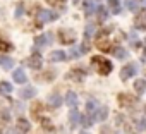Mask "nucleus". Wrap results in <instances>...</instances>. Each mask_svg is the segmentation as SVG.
<instances>
[{"label": "nucleus", "instance_id": "obj_1", "mask_svg": "<svg viewBox=\"0 0 146 134\" xmlns=\"http://www.w3.org/2000/svg\"><path fill=\"white\" fill-rule=\"evenodd\" d=\"M91 62L98 67V72H100V74L107 76V74L112 72V62H110V60H105L103 57H93Z\"/></svg>", "mask_w": 146, "mask_h": 134}, {"label": "nucleus", "instance_id": "obj_2", "mask_svg": "<svg viewBox=\"0 0 146 134\" xmlns=\"http://www.w3.org/2000/svg\"><path fill=\"white\" fill-rule=\"evenodd\" d=\"M60 43L62 45H72V43H74L76 41V34H74V31H72V29H60Z\"/></svg>", "mask_w": 146, "mask_h": 134}, {"label": "nucleus", "instance_id": "obj_3", "mask_svg": "<svg viewBox=\"0 0 146 134\" xmlns=\"http://www.w3.org/2000/svg\"><path fill=\"white\" fill-rule=\"evenodd\" d=\"M57 17H58V14L53 12V11H48V9H40V11H38V19H40V23H50V21H55Z\"/></svg>", "mask_w": 146, "mask_h": 134}, {"label": "nucleus", "instance_id": "obj_4", "mask_svg": "<svg viewBox=\"0 0 146 134\" xmlns=\"http://www.w3.org/2000/svg\"><path fill=\"white\" fill-rule=\"evenodd\" d=\"M136 72H137L136 64H127V65H124V67H122V71H120V78H122L124 81H127L129 78H134V76H136Z\"/></svg>", "mask_w": 146, "mask_h": 134}, {"label": "nucleus", "instance_id": "obj_5", "mask_svg": "<svg viewBox=\"0 0 146 134\" xmlns=\"http://www.w3.org/2000/svg\"><path fill=\"white\" fill-rule=\"evenodd\" d=\"M28 67H31V69H35V71H38L40 67H41V64H43V58H41V55L40 53H33L29 58H26V62H24Z\"/></svg>", "mask_w": 146, "mask_h": 134}, {"label": "nucleus", "instance_id": "obj_6", "mask_svg": "<svg viewBox=\"0 0 146 134\" xmlns=\"http://www.w3.org/2000/svg\"><path fill=\"white\" fill-rule=\"evenodd\" d=\"M134 23H136V28H137V29H144V28H146V7L137 12Z\"/></svg>", "mask_w": 146, "mask_h": 134}, {"label": "nucleus", "instance_id": "obj_7", "mask_svg": "<svg viewBox=\"0 0 146 134\" xmlns=\"http://www.w3.org/2000/svg\"><path fill=\"white\" fill-rule=\"evenodd\" d=\"M48 105L53 107V108L60 107V105H62V96H60V93H57V91L50 93V95H48Z\"/></svg>", "mask_w": 146, "mask_h": 134}, {"label": "nucleus", "instance_id": "obj_8", "mask_svg": "<svg viewBox=\"0 0 146 134\" xmlns=\"http://www.w3.org/2000/svg\"><path fill=\"white\" fill-rule=\"evenodd\" d=\"M53 41V38H52V34L48 33V34H41V36H36L35 38V45L36 46H45V45H50Z\"/></svg>", "mask_w": 146, "mask_h": 134}, {"label": "nucleus", "instance_id": "obj_9", "mask_svg": "<svg viewBox=\"0 0 146 134\" xmlns=\"http://www.w3.org/2000/svg\"><path fill=\"white\" fill-rule=\"evenodd\" d=\"M81 113L78 112V108H72L70 110V113H69V122H70V125L72 127H76L78 124H81Z\"/></svg>", "mask_w": 146, "mask_h": 134}, {"label": "nucleus", "instance_id": "obj_10", "mask_svg": "<svg viewBox=\"0 0 146 134\" xmlns=\"http://www.w3.org/2000/svg\"><path fill=\"white\" fill-rule=\"evenodd\" d=\"M84 71H81V69H76V71H70L69 74H67V78L69 79H72V81H78V83H81L83 79H84Z\"/></svg>", "mask_w": 146, "mask_h": 134}, {"label": "nucleus", "instance_id": "obj_11", "mask_svg": "<svg viewBox=\"0 0 146 134\" xmlns=\"http://www.w3.org/2000/svg\"><path fill=\"white\" fill-rule=\"evenodd\" d=\"M108 117V107H100L98 110H96V113H95V120H98V122H103L105 119Z\"/></svg>", "mask_w": 146, "mask_h": 134}, {"label": "nucleus", "instance_id": "obj_12", "mask_svg": "<svg viewBox=\"0 0 146 134\" xmlns=\"http://www.w3.org/2000/svg\"><path fill=\"white\" fill-rule=\"evenodd\" d=\"M0 65H2V69L9 71V69L14 67V60L11 57H7V55H0Z\"/></svg>", "mask_w": 146, "mask_h": 134}, {"label": "nucleus", "instance_id": "obj_13", "mask_svg": "<svg viewBox=\"0 0 146 134\" xmlns=\"http://www.w3.org/2000/svg\"><path fill=\"white\" fill-rule=\"evenodd\" d=\"M29 129H31V124H29L26 119H23V117H21V119L17 120V131L24 134V132H29Z\"/></svg>", "mask_w": 146, "mask_h": 134}, {"label": "nucleus", "instance_id": "obj_14", "mask_svg": "<svg viewBox=\"0 0 146 134\" xmlns=\"http://www.w3.org/2000/svg\"><path fill=\"white\" fill-rule=\"evenodd\" d=\"M35 95H36V90H35V88H24V90L19 91V96H21L23 100H29V98H33Z\"/></svg>", "mask_w": 146, "mask_h": 134}, {"label": "nucleus", "instance_id": "obj_15", "mask_svg": "<svg viewBox=\"0 0 146 134\" xmlns=\"http://www.w3.org/2000/svg\"><path fill=\"white\" fill-rule=\"evenodd\" d=\"M65 103H67L70 108H74V107H76V103H78V96H76L74 91H69V93L65 95Z\"/></svg>", "mask_w": 146, "mask_h": 134}, {"label": "nucleus", "instance_id": "obj_16", "mask_svg": "<svg viewBox=\"0 0 146 134\" xmlns=\"http://www.w3.org/2000/svg\"><path fill=\"white\" fill-rule=\"evenodd\" d=\"M12 78H14V81H16V83H19V84L26 83V79H28L23 69H16V71H14V76H12Z\"/></svg>", "mask_w": 146, "mask_h": 134}, {"label": "nucleus", "instance_id": "obj_17", "mask_svg": "<svg viewBox=\"0 0 146 134\" xmlns=\"http://www.w3.org/2000/svg\"><path fill=\"white\" fill-rule=\"evenodd\" d=\"M134 90H136L137 95H143L146 91V81L144 79H136L134 81Z\"/></svg>", "mask_w": 146, "mask_h": 134}, {"label": "nucleus", "instance_id": "obj_18", "mask_svg": "<svg viewBox=\"0 0 146 134\" xmlns=\"http://www.w3.org/2000/svg\"><path fill=\"white\" fill-rule=\"evenodd\" d=\"M65 58V53L62 52V50H53L52 53H50V60L52 62H60V60H64Z\"/></svg>", "mask_w": 146, "mask_h": 134}, {"label": "nucleus", "instance_id": "obj_19", "mask_svg": "<svg viewBox=\"0 0 146 134\" xmlns=\"http://www.w3.org/2000/svg\"><path fill=\"white\" fill-rule=\"evenodd\" d=\"M96 45H98L100 50H103V52H110V43L105 40V36H100L98 41H96Z\"/></svg>", "mask_w": 146, "mask_h": 134}, {"label": "nucleus", "instance_id": "obj_20", "mask_svg": "<svg viewBox=\"0 0 146 134\" xmlns=\"http://www.w3.org/2000/svg\"><path fill=\"white\" fill-rule=\"evenodd\" d=\"M108 9L112 14H119L120 12V2L119 0H108Z\"/></svg>", "mask_w": 146, "mask_h": 134}, {"label": "nucleus", "instance_id": "obj_21", "mask_svg": "<svg viewBox=\"0 0 146 134\" xmlns=\"http://www.w3.org/2000/svg\"><path fill=\"white\" fill-rule=\"evenodd\" d=\"M81 124H83L84 127H91V125L95 124V115H93V113H88V115H84V117L81 119Z\"/></svg>", "mask_w": 146, "mask_h": 134}, {"label": "nucleus", "instance_id": "obj_22", "mask_svg": "<svg viewBox=\"0 0 146 134\" xmlns=\"http://www.w3.org/2000/svg\"><path fill=\"white\" fill-rule=\"evenodd\" d=\"M0 93L2 95H11L12 93V84L7 83V81H2L0 83Z\"/></svg>", "mask_w": 146, "mask_h": 134}, {"label": "nucleus", "instance_id": "obj_23", "mask_svg": "<svg viewBox=\"0 0 146 134\" xmlns=\"http://www.w3.org/2000/svg\"><path fill=\"white\" fill-rule=\"evenodd\" d=\"M119 101H120L122 107H131V103H134L136 100L131 98V96H127V95H120V96H119Z\"/></svg>", "mask_w": 146, "mask_h": 134}, {"label": "nucleus", "instance_id": "obj_24", "mask_svg": "<svg viewBox=\"0 0 146 134\" xmlns=\"http://www.w3.org/2000/svg\"><path fill=\"white\" fill-rule=\"evenodd\" d=\"M125 9H129L131 12H136L139 9V2L137 0H125Z\"/></svg>", "mask_w": 146, "mask_h": 134}, {"label": "nucleus", "instance_id": "obj_25", "mask_svg": "<svg viewBox=\"0 0 146 134\" xmlns=\"http://www.w3.org/2000/svg\"><path fill=\"white\" fill-rule=\"evenodd\" d=\"M95 11H96V7H95L93 0H84V12L86 14H93Z\"/></svg>", "mask_w": 146, "mask_h": 134}, {"label": "nucleus", "instance_id": "obj_26", "mask_svg": "<svg viewBox=\"0 0 146 134\" xmlns=\"http://www.w3.org/2000/svg\"><path fill=\"white\" fill-rule=\"evenodd\" d=\"M86 110H88V113L96 112V110H98V103H96L95 100H88V103H86Z\"/></svg>", "mask_w": 146, "mask_h": 134}, {"label": "nucleus", "instance_id": "obj_27", "mask_svg": "<svg viewBox=\"0 0 146 134\" xmlns=\"http://www.w3.org/2000/svg\"><path fill=\"white\" fill-rule=\"evenodd\" d=\"M113 55H115L117 58H125V57H127V52H125L122 46H117V48H113Z\"/></svg>", "mask_w": 146, "mask_h": 134}, {"label": "nucleus", "instance_id": "obj_28", "mask_svg": "<svg viewBox=\"0 0 146 134\" xmlns=\"http://www.w3.org/2000/svg\"><path fill=\"white\" fill-rule=\"evenodd\" d=\"M95 12L98 14V21H105V19H107V16H108V14H107V11H105L103 7H96V11H95Z\"/></svg>", "mask_w": 146, "mask_h": 134}, {"label": "nucleus", "instance_id": "obj_29", "mask_svg": "<svg viewBox=\"0 0 146 134\" xmlns=\"http://www.w3.org/2000/svg\"><path fill=\"white\" fill-rule=\"evenodd\" d=\"M0 50H2V52H9V50H12V45H11V43H7L5 40L0 38Z\"/></svg>", "mask_w": 146, "mask_h": 134}, {"label": "nucleus", "instance_id": "obj_30", "mask_svg": "<svg viewBox=\"0 0 146 134\" xmlns=\"http://www.w3.org/2000/svg\"><path fill=\"white\" fill-rule=\"evenodd\" d=\"M95 33V24H88L86 26V29H84V38L86 40H90V36Z\"/></svg>", "mask_w": 146, "mask_h": 134}, {"label": "nucleus", "instance_id": "obj_31", "mask_svg": "<svg viewBox=\"0 0 146 134\" xmlns=\"http://www.w3.org/2000/svg\"><path fill=\"white\" fill-rule=\"evenodd\" d=\"M40 110H41V105H40V103H36V107H33V108H31V113H33L35 117H38V115H40Z\"/></svg>", "mask_w": 146, "mask_h": 134}, {"label": "nucleus", "instance_id": "obj_32", "mask_svg": "<svg viewBox=\"0 0 146 134\" xmlns=\"http://www.w3.org/2000/svg\"><path fill=\"white\" fill-rule=\"evenodd\" d=\"M81 55H83L81 46H79V48H76V50H72V53H70V57H74V58H76V57H81Z\"/></svg>", "mask_w": 146, "mask_h": 134}, {"label": "nucleus", "instance_id": "obj_33", "mask_svg": "<svg viewBox=\"0 0 146 134\" xmlns=\"http://www.w3.org/2000/svg\"><path fill=\"white\" fill-rule=\"evenodd\" d=\"M46 2H48L50 5H62L65 0H46Z\"/></svg>", "mask_w": 146, "mask_h": 134}, {"label": "nucleus", "instance_id": "obj_34", "mask_svg": "<svg viewBox=\"0 0 146 134\" xmlns=\"http://www.w3.org/2000/svg\"><path fill=\"white\" fill-rule=\"evenodd\" d=\"M139 129H144V131H146V117L139 120Z\"/></svg>", "mask_w": 146, "mask_h": 134}, {"label": "nucleus", "instance_id": "obj_35", "mask_svg": "<svg viewBox=\"0 0 146 134\" xmlns=\"http://www.w3.org/2000/svg\"><path fill=\"white\" fill-rule=\"evenodd\" d=\"M23 12H24V9H23V5H19V7H17V11H16V17H19Z\"/></svg>", "mask_w": 146, "mask_h": 134}, {"label": "nucleus", "instance_id": "obj_36", "mask_svg": "<svg viewBox=\"0 0 146 134\" xmlns=\"http://www.w3.org/2000/svg\"><path fill=\"white\" fill-rule=\"evenodd\" d=\"M144 46H146V40H144Z\"/></svg>", "mask_w": 146, "mask_h": 134}, {"label": "nucleus", "instance_id": "obj_37", "mask_svg": "<svg viewBox=\"0 0 146 134\" xmlns=\"http://www.w3.org/2000/svg\"><path fill=\"white\" fill-rule=\"evenodd\" d=\"M81 134H88V132H81Z\"/></svg>", "mask_w": 146, "mask_h": 134}, {"label": "nucleus", "instance_id": "obj_38", "mask_svg": "<svg viewBox=\"0 0 146 134\" xmlns=\"http://www.w3.org/2000/svg\"><path fill=\"white\" fill-rule=\"evenodd\" d=\"M72 2H78V0H72Z\"/></svg>", "mask_w": 146, "mask_h": 134}]
</instances>
